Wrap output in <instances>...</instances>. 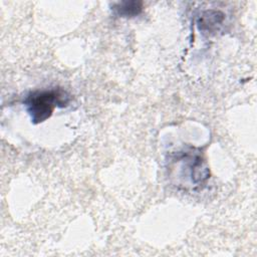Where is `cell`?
Segmentation results:
<instances>
[{"label": "cell", "instance_id": "cell-2", "mask_svg": "<svg viewBox=\"0 0 257 257\" xmlns=\"http://www.w3.org/2000/svg\"><path fill=\"white\" fill-rule=\"evenodd\" d=\"M113 14L119 17H136L143 11V2L141 1H121L112 5Z\"/></svg>", "mask_w": 257, "mask_h": 257}, {"label": "cell", "instance_id": "cell-1", "mask_svg": "<svg viewBox=\"0 0 257 257\" xmlns=\"http://www.w3.org/2000/svg\"><path fill=\"white\" fill-rule=\"evenodd\" d=\"M68 102L69 95L60 88L32 91L24 100L31 121L35 124L49 118L56 106L64 107Z\"/></svg>", "mask_w": 257, "mask_h": 257}, {"label": "cell", "instance_id": "cell-3", "mask_svg": "<svg viewBox=\"0 0 257 257\" xmlns=\"http://www.w3.org/2000/svg\"><path fill=\"white\" fill-rule=\"evenodd\" d=\"M220 13L217 11H206L199 20V29L203 31H212L217 28V25L222 22L223 15L218 16Z\"/></svg>", "mask_w": 257, "mask_h": 257}]
</instances>
